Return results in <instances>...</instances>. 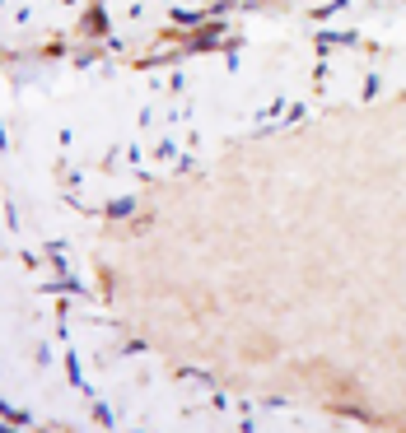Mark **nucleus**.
<instances>
[{
  "instance_id": "obj_1",
  "label": "nucleus",
  "mask_w": 406,
  "mask_h": 433,
  "mask_svg": "<svg viewBox=\"0 0 406 433\" xmlns=\"http://www.w3.org/2000/svg\"><path fill=\"white\" fill-rule=\"evenodd\" d=\"M131 210H136V200H131V196H122V200H112V205H108V215H112V219H127Z\"/></svg>"
},
{
  "instance_id": "obj_2",
  "label": "nucleus",
  "mask_w": 406,
  "mask_h": 433,
  "mask_svg": "<svg viewBox=\"0 0 406 433\" xmlns=\"http://www.w3.org/2000/svg\"><path fill=\"white\" fill-rule=\"evenodd\" d=\"M332 414H346V419H374V414H365L360 405H332Z\"/></svg>"
}]
</instances>
